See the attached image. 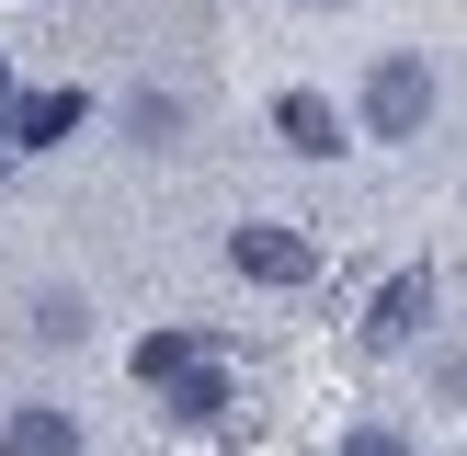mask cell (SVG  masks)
<instances>
[{"mask_svg":"<svg viewBox=\"0 0 467 456\" xmlns=\"http://www.w3.org/2000/svg\"><path fill=\"white\" fill-rule=\"evenodd\" d=\"M354 126H365V137H388V149L433 126V68L410 57V46H388V57H365V91H354Z\"/></svg>","mask_w":467,"mask_h":456,"instance_id":"1","label":"cell"},{"mask_svg":"<svg viewBox=\"0 0 467 456\" xmlns=\"http://www.w3.org/2000/svg\"><path fill=\"white\" fill-rule=\"evenodd\" d=\"M228 274L263 285V296H308L319 285V240L285 228V217H240V228H228Z\"/></svg>","mask_w":467,"mask_h":456,"instance_id":"2","label":"cell"},{"mask_svg":"<svg viewBox=\"0 0 467 456\" xmlns=\"http://www.w3.org/2000/svg\"><path fill=\"white\" fill-rule=\"evenodd\" d=\"M80 126H91V91H68V80H46V91H12V103H0V137H12V160H46V149H68Z\"/></svg>","mask_w":467,"mask_h":456,"instance_id":"3","label":"cell"},{"mask_svg":"<svg viewBox=\"0 0 467 456\" xmlns=\"http://www.w3.org/2000/svg\"><path fill=\"white\" fill-rule=\"evenodd\" d=\"M422 331H433V274L400 263L377 296H365V342H377V354H400V342H422Z\"/></svg>","mask_w":467,"mask_h":456,"instance_id":"4","label":"cell"},{"mask_svg":"<svg viewBox=\"0 0 467 456\" xmlns=\"http://www.w3.org/2000/svg\"><path fill=\"white\" fill-rule=\"evenodd\" d=\"M274 149L342 160V149H354V126H342V103H319V91H274Z\"/></svg>","mask_w":467,"mask_h":456,"instance_id":"5","label":"cell"},{"mask_svg":"<svg viewBox=\"0 0 467 456\" xmlns=\"http://www.w3.org/2000/svg\"><path fill=\"white\" fill-rule=\"evenodd\" d=\"M0 456H80V422L57 399H23V410H0Z\"/></svg>","mask_w":467,"mask_h":456,"instance_id":"6","label":"cell"},{"mask_svg":"<svg viewBox=\"0 0 467 456\" xmlns=\"http://www.w3.org/2000/svg\"><path fill=\"white\" fill-rule=\"evenodd\" d=\"M217 410H228V365H217V354H205L194 377H171V388H160V422H171V433H205Z\"/></svg>","mask_w":467,"mask_h":456,"instance_id":"7","label":"cell"},{"mask_svg":"<svg viewBox=\"0 0 467 456\" xmlns=\"http://www.w3.org/2000/svg\"><path fill=\"white\" fill-rule=\"evenodd\" d=\"M23 331H35L46 354H68V342H91V296H80V285H46L35 308H23Z\"/></svg>","mask_w":467,"mask_h":456,"instance_id":"8","label":"cell"},{"mask_svg":"<svg viewBox=\"0 0 467 456\" xmlns=\"http://www.w3.org/2000/svg\"><path fill=\"white\" fill-rule=\"evenodd\" d=\"M205 354H217L205 331H149V342H137V388H171V377H194Z\"/></svg>","mask_w":467,"mask_h":456,"instance_id":"9","label":"cell"},{"mask_svg":"<svg viewBox=\"0 0 467 456\" xmlns=\"http://www.w3.org/2000/svg\"><path fill=\"white\" fill-rule=\"evenodd\" d=\"M126 137H137V149H171V137H182V103H171V91H137V103H126Z\"/></svg>","mask_w":467,"mask_h":456,"instance_id":"10","label":"cell"},{"mask_svg":"<svg viewBox=\"0 0 467 456\" xmlns=\"http://www.w3.org/2000/svg\"><path fill=\"white\" fill-rule=\"evenodd\" d=\"M342 456H410V445H400L388 422H354V433H342Z\"/></svg>","mask_w":467,"mask_h":456,"instance_id":"11","label":"cell"},{"mask_svg":"<svg viewBox=\"0 0 467 456\" xmlns=\"http://www.w3.org/2000/svg\"><path fill=\"white\" fill-rule=\"evenodd\" d=\"M0 103H12V57H0Z\"/></svg>","mask_w":467,"mask_h":456,"instance_id":"12","label":"cell"},{"mask_svg":"<svg viewBox=\"0 0 467 456\" xmlns=\"http://www.w3.org/2000/svg\"><path fill=\"white\" fill-rule=\"evenodd\" d=\"M308 12H342V0H308Z\"/></svg>","mask_w":467,"mask_h":456,"instance_id":"13","label":"cell"}]
</instances>
